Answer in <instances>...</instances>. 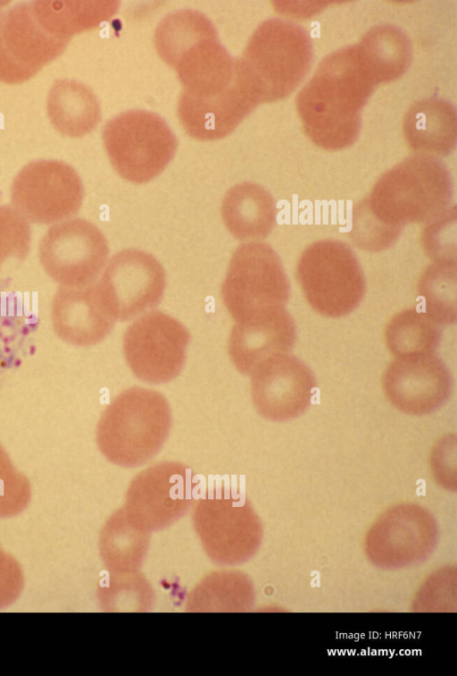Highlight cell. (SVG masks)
Masks as SVG:
<instances>
[{"label":"cell","mask_w":457,"mask_h":676,"mask_svg":"<svg viewBox=\"0 0 457 676\" xmlns=\"http://www.w3.org/2000/svg\"><path fill=\"white\" fill-rule=\"evenodd\" d=\"M171 427L168 400L159 392L131 387L105 408L96 427V443L112 463L137 468L154 458Z\"/></svg>","instance_id":"1"},{"label":"cell","mask_w":457,"mask_h":676,"mask_svg":"<svg viewBox=\"0 0 457 676\" xmlns=\"http://www.w3.org/2000/svg\"><path fill=\"white\" fill-rule=\"evenodd\" d=\"M446 167L428 156L406 159L385 173L362 203L382 224L403 229L426 224L453 202Z\"/></svg>","instance_id":"2"},{"label":"cell","mask_w":457,"mask_h":676,"mask_svg":"<svg viewBox=\"0 0 457 676\" xmlns=\"http://www.w3.org/2000/svg\"><path fill=\"white\" fill-rule=\"evenodd\" d=\"M295 277L308 305L325 317L350 314L366 292L357 256L339 240L322 239L308 245L296 262Z\"/></svg>","instance_id":"3"},{"label":"cell","mask_w":457,"mask_h":676,"mask_svg":"<svg viewBox=\"0 0 457 676\" xmlns=\"http://www.w3.org/2000/svg\"><path fill=\"white\" fill-rule=\"evenodd\" d=\"M220 294L236 322L286 307L290 283L280 257L262 241L239 245L228 266Z\"/></svg>","instance_id":"4"},{"label":"cell","mask_w":457,"mask_h":676,"mask_svg":"<svg viewBox=\"0 0 457 676\" xmlns=\"http://www.w3.org/2000/svg\"><path fill=\"white\" fill-rule=\"evenodd\" d=\"M103 139L114 170L137 184L158 176L173 158L178 146L166 122L144 110L127 111L108 121Z\"/></svg>","instance_id":"5"},{"label":"cell","mask_w":457,"mask_h":676,"mask_svg":"<svg viewBox=\"0 0 457 676\" xmlns=\"http://www.w3.org/2000/svg\"><path fill=\"white\" fill-rule=\"evenodd\" d=\"M84 188L77 172L57 160H37L25 165L11 186L13 207L29 223L54 224L75 215Z\"/></svg>","instance_id":"6"},{"label":"cell","mask_w":457,"mask_h":676,"mask_svg":"<svg viewBox=\"0 0 457 676\" xmlns=\"http://www.w3.org/2000/svg\"><path fill=\"white\" fill-rule=\"evenodd\" d=\"M109 256L107 240L91 222L69 219L53 224L38 247L45 272L61 286L79 288L96 283Z\"/></svg>","instance_id":"7"},{"label":"cell","mask_w":457,"mask_h":676,"mask_svg":"<svg viewBox=\"0 0 457 676\" xmlns=\"http://www.w3.org/2000/svg\"><path fill=\"white\" fill-rule=\"evenodd\" d=\"M189 342L190 334L182 323L163 312L151 311L127 328L122 347L135 376L161 384L180 374Z\"/></svg>","instance_id":"8"},{"label":"cell","mask_w":457,"mask_h":676,"mask_svg":"<svg viewBox=\"0 0 457 676\" xmlns=\"http://www.w3.org/2000/svg\"><path fill=\"white\" fill-rule=\"evenodd\" d=\"M165 286L161 263L148 252L137 249L116 253L96 283L102 302L120 321L133 319L157 307Z\"/></svg>","instance_id":"9"},{"label":"cell","mask_w":457,"mask_h":676,"mask_svg":"<svg viewBox=\"0 0 457 676\" xmlns=\"http://www.w3.org/2000/svg\"><path fill=\"white\" fill-rule=\"evenodd\" d=\"M68 42L43 26L32 2L0 10V81L29 80L58 57Z\"/></svg>","instance_id":"10"},{"label":"cell","mask_w":457,"mask_h":676,"mask_svg":"<svg viewBox=\"0 0 457 676\" xmlns=\"http://www.w3.org/2000/svg\"><path fill=\"white\" fill-rule=\"evenodd\" d=\"M432 515L414 503H400L385 511L365 539L369 559L383 568H403L425 559L436 542Z\"/></svg>","instance_id":"11"},{"label":"cell","mask_w":457,"mask_h":676,"mask_svg":"<svg viewBox=\"0 0 457 676\" xmlns=\"http://www.w3.org/2000/svg\"><path fill=\"white\" fill-rule=\"evenodd\" d=\"M194 477L189 467L177 461L145 469L128 489L126 516L137 528H160L175 521L191 503Z\"/></svg>","instance_id":"12"},{"label":"cell","mask_w":457,"mask_h":676,"mask_svg":"<svg viewBox=\"0 0 457 676\" xmlns=\"http://www.w3.org/2000/svg\"><path fill=\"white\" fill-rule=\"evenodd\" d=\"M250 376L253 403L262 417L271 421H287L301 416L315 393L313 372L289 352L270 357Z\"/></svg>","instance_id":"13"},{"label":"cell","mask_w":457,"mask_h":676,"mask_svg":"<svg viewBox=\"0 0 457 676\" xmlns=\"http://www.w3.org/2000/svg\"><path fill=\"white\" fill-rule=\"evenodd\" d=\"M384 394L398 410L426 415L440 409L453 390L452 375L435 353L395 358L381 379Z\"/></svg>","instance_id":"14"},{"label":"cell","mask_w":457,"mask_h":676,"mask_svg":"<svg viewBox=\"0 0 457 676\" xmlns=\"http://www.w3.org/2000/svg\"><path fill=\"white\" fill-rule=\"evenodd\" d=\"M289 28L283 22H263L251 37L239 68L260 102L280 97L289 89ZM292 63V62H291Z\"/></svg>","instance_id":"15"},{"label":"cell","mask_w":457,"mask_h":676,"mask_svg":"<svg viewBox=\"0 0 457 676\" xmlns=\"http://www.w3.org/2000/svg\"><path fill=\"white\" fill-rule=\"evenodd\" d=\"M295 341V320L286 307H280L236 322L228 338V352L236 368L250 376L270 357L289 352Z\"/></svg>","instance_id":"16"},{"label":"cell","mask_w":457,"mask_h":676,"mask_svg":"<svg viewBox=\"0 0 457 676\" xmlns=\"http://www.w3.org/2000/svg\"><path fill=\"white\" fill-rule=\"evenodd\" d=\"M115 321L102 302L96 282L79 288L60 285L53 298L54 329L70 344L96 345L111 333Z\"/></svg>","instance_id":"17"},{"label":"cell","mask_w":457,"mask_h":676,"mask_svg":"<svg viewBox=\"0 0 457 676\" xmlns=\"http://www.w3.org/2000/svg\"><path fill=\"white\" fill-rule=\"evenodd\" d=\"M221 217L237 240L261 241L277 223V205L271 194L259 184L243 182L231 187L221 203Z\"/></svg>","instance_id":"18"},{"label":"cell","mask_w":457,"mask_h":676,"mask_svg":"<svg viewBox=\"0 0 457 676\" xmlns=\"http://www.w3.org/2000/svg\"><path fill=\"white\" fill-rule=\"evenodd\" d=\"M46 108L54 128L69 137L87 134L101 119L96 95L84 84L72 80H59L53 84Z\"/></svg>","instance_id":"19"},{"label":"cell","mask_w":457,"mask_h":676,"mask_svg":"<svg viewBox=\"0 0 457 676\" xmlns=\"http://www.w3.org/2000/svg\"><path fill=\"white\" fill-rule=\"evenodd\" d=\"M36 14L53 35L70 40L76 34L93 29L112 17L118 3L109 1H37Z\"/></svg>","instance_id":"20"},{"label":"cell","mask_w":457,"mask_h":676,"mask_svg":"<svg viewBox=\"0 0 457 676\" xmlns=\"http://www.w3.org/2000/svg\"><path fill=\"white\" fill-rule=\"evenodd\" d=\"M384 336L387 349L398 358L435 353L442 340V330L423 310L409 308L391 317Z\"/></svg>","instance_id":"21"},{"label":"cell","mask_w":457,"mask_h":676,"mask_svg":"<svg viewBox=\"0 0 457 676\" xmlns=\"http://www.w3.org/2000/svg\"><path fill=\"white\" fill-rule=\"evenodd\" d=\"M417 297L423 310L441 325L457 320V262H431L417 282Z\"/></svg>","instance_id":"22"},{"label":"cell","mask_w":457,"mask_h":676,"mask_svg":"<svg viewBox=\"0 0 457 676\" xmlns=\"http://www.w3.org/2000/svg\"><path fill=\"white\" fill-rule=\"evenodd\" d=\"M420 245L431 262H457V212L454 204L424 224Z\"/></svg>","instance_id":"23"},{"label":"cell","mask_w":457,"mask_h":676,"mask_svg":"<svg viewBox=\"0 0 457 676\" xmlns=\"http://www.w3.org/2000/svg\"><path fill=\"white\" fill-rule=\"evenodd\" d=\"M403 229L378 221L361 202L353 207L349 235L359 249L367 252H382L400 238Z\"/></svg>","instance_id":"24"},{"label":"cell","mask_w":457,"mask_h":676,"mask_svg":"<svg viewBox=\"0 0 457 676\" xmlns=\"http://www.w3.org/2000/svg\"><path fill=\"white\" fill-rule=\"evenodd\" d=\"M30 240L29 222L13 207L1 206L0 266L10 258H24L29 250Z\"/></svg>","instance_id":"25"},{"label":"cell","mask_w":457,"mask_h":676,"mask_svg":"<svg viewBox=\"0 0 457 676\" xmlns=\"http://www.w3.org/2000/svg\"><path fill=\"white\" fill-rule=\"evenodd\" d=\"M29 496L28 479L15 469L0 444V517L12 516L22 511Z\"/></svg>","instance_id":"26"},{"label":"cell","mask_w":457,"mask_h":676,"mask_svg":"<svg viewBox=\"0 0 457 676\" xmlns=\"http://www.w3.org/2000/svg\"><path fill=\"white\" fill-rule=\"evenodd\" d=\"M456 437L441 438L430 452V468L435 480L447 489H455Z\"/></svg>","instance_id":"27"},{"label":"cell","mask_w":457,"mask_h":676,"mask_svg":"<svg viewBox=\"0 0 457 676\" xmlns=\"http://www.w3.org/2000/svg\"><path fill=\"white\" fill-rule=\"evenodd\" d=\"M6 4H8V2H6V1H0V10H2V7L5 6Z\"/></svg>","instance_id":"28"}]
</instances>
